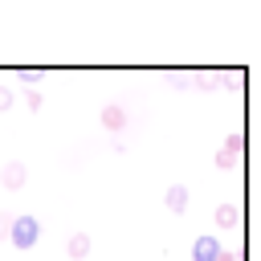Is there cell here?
<instances>
[{"label":"cell","instance_id":"4","mask_svg":"<svg viewBox=\"0 0 261 261\" xmlns=\"http://www.w3.org/2000/svg\"><path fill=\"white\" fill-rule=\"evenodd\" d=\"M102 126H106V130H122V126H126V110H122L118 102H110V106L102 110Z\"/></svg>","mask_w":261,"mask_h":261},{"label":"cell","instance_id":"11","mask_svg":"<svg viewBox=\"0 0 261 261\" xmlns=\"http://www.w3.org/2000/svg\"><path fill=\"white\" fill-rule=\"evenodd\" d=\"M41 102H45L41 90H29V94H24V106H29V110H41Z\"/></svg>","mask_w":261,"mask_h":261},{"label":"cell","instance_id":"5","mask_svg":"<svg viewBox=\"0 0 261 261\" xmlns=\"http://www.w3.org/2000/svg\"><path fill=\"white\" fill-rule=\"evenodd\" d=\"M65 253H69L73 261H86V253H90V237H86V232H73V237L65 241Z\"/></svg>","mask_w":261,"mask_h":261},{"label":"cell","instance_id":"14","mask_svg":"<svg viewBox=\"0 0 261 261\" xmlns=\"http://www.w3.org/2000/svg\"><path fill=\"white\" fill-rule=\"evenodd\" d=\"M8 228H12V220H8V216H0V241L8 237Z\"/></svg>","mask_w":261,"mask_h":261},{"label":"cell","instance_id":"13","mask_svg":"<svg viewBox=\"0 0 261 261\" xmlns=\"http://www.w3.org/2000/svg\"><path fill=\"white\" fill-rule=\"evenodd\" d=\"M167 82H171V86H188L192 77H188V73H175V69H171V73H167Z\"/></svg>","mask_w":261,"mask_h":261},{"label":"cell","instance_id":"10","mask_svg":"<svg viewBox=\"0 0 261 261\" xmlns=\"http://www.w3.org/2000/svg\"><path fill=\"white\" fill-rule=\"evenodd\" d=\"M41 77H45V69H33V65H29V69H20V82H29V86H33V82H41Z\"/></svg>","mask_w":261,"mask_h":261},{"label":"cell","instance_id":"8","mask_svg":"<svg viewBox=\"0 0 261 261\" xmlns=\"http://www.w3.org/2000/svg\"><path fill=\"white\" fill-rule=\"evenodd\" d=\"M192 82H196V86H204V90H212V86H220V73H216V69H200Z\"/></svg>","mask_w":261,"mask_h":261},{"label":"cell","instance_id":"6","mask_svg":"<svg viewBox=\"0 0 261 261\" xmlns=\"http://www.w3.org/2000/svg\"><path fill=\"white\" fill-rule=\"evenodd\" d=\"M167 208H171V212H184V208H188V188L171 184V188H167Z\"/></svg>","mask_w":261,"mask_h":261},{"label":"cell","instance_id":"12","mask_svg":"<svg viewBox=\"0 0 261 261\" xmlns=\"http://www.w3.org/2000/svg\"><path fill=\"white\" fill-rule=\"evenodd\" d=\"M220 82H224V86H232V90H237V86H241V73H237V69H224V73H220Z\"/></svg>","mask_w":261,"mask_h":261},{"label":"cell","instance_id":"7","mask_svg":"<svg viewBox=\"0 0 261 261\" xmlns=\"http://www.w3.org/2000/svg\"><path fill=\"white\" fill-rule=\"evenodd\" d=\"M216 224H220V228H232V224H237V208H232V204H220V208H216Z\"/></svg>","mask_w":261,"mask_h":261},{"label":"cell","instance_id":"2","mask_svg":"<svg viewBox=\"0 0 261 261\" xmlns=\"http://www.w3.org/2000/svg\"><path fill=\"white\" fill-rule=\"evenodd\" d=\"M24 179H29V167H24L20 159H8L4 171H0V184H4L8 192H16V188H24Z\"/></svg>","mask_w":261,"mask_h":261},{"label":"cell","instance_id":"9","mask_svg":"<svg viewBox=\"0 0 261 261\" xmlns=\"http://www.w3.org/2000/svg\"><path fill=\"white\" fill-rule=\"evenodd\" d=\"M12 102H16V94H12L8 86H0V114H4V110H12Z\"/></svg>","mask_w":261,"mask_h":261},{"label":"cell","instance_id":"3","mask_svg":"<svg viewBox=\"0 0 261 261\" xmlns=\"http://www.w3.org/2000/svg\"><path fill=\"white\" fill-rule=\"evenodd\" d=\"M192 261H220V245H216V237H200V241L192 245Z\"/></svg>","mask_w":261,"mask_h":261},{"label":"cell","instance_id":"1","mask_svg":"<svg viewBox=\"0 0 261 261\" xmlns=\"http://www.w3.org/2000/svg\"><path fill=\"white\" fill-rule=\"evenodd\" d=\"M37 237H41V220H37V216H16L12 228H8V241H12L16 249H33Z\"/></svg>","mask_w":261,"mask_h":261}]
</instances>
